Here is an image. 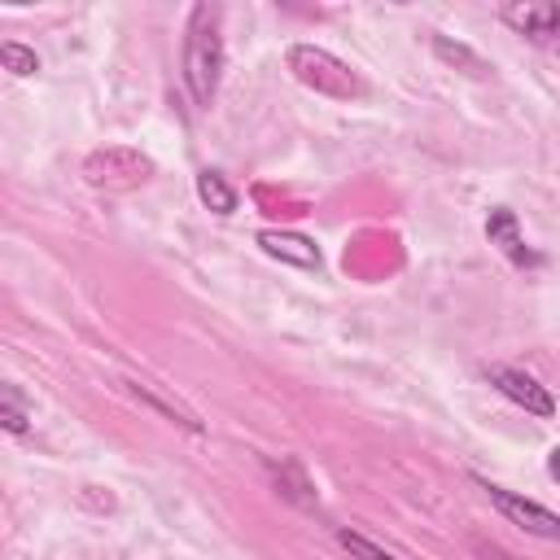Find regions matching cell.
I'll use <instances>...</instances> for the list:
<instances>
[{
  "label": "cell",
  "mask_w": 560,
  "mask_h": 560,
  "mask_svg": "<svg viewBox=\"0 0 560 560\" xmlns=\"http://www.w3.org/2000/svg\"><path fill=\"white\" fill-rule=\"evenodd\" d=\"M223 74V39H219V9L197 4L188 18V39H184V83L197 105H210L219 92Z\"/></svg>",
  "instance_id": "cell-1"
},
{
  "label": "cell",
  "mask_w": 560,
  "mask_h": 560,
  "mask_svg": "<svg viewBox=\"0 0 560 560\" xmlns=\"http://www.w3.org/2000/svg\"><path fill=\"white\" fill-rule=\"evenodd\" d=\"M289 70H293L298 83L315 88L319 96H332V101H354V96H363V79H359L341 57H332L328 48L293 44V48H289Z\"/></svg>",
  "instance_id": "cell-2"
},
{
  "label": "cell",
  "mask_w": 560,
  "mask_h": 560,
  "mask_svg": "<svg viewBox=\"0 0 560 560\" xmlns=\"http://www.w3.org/2000/svg\"><path fill=\"white\" fill-rule=\"evenodd\" d=\"M83 175L96 188H136L153 175V162L136 149H101L83 162Z\"/></svg>",
  "instance_id": "cell-3"
},
{
  "label": "cell",
  "mask_w": 560,
  "mask_h": 560,
  "mask_svg": "<svg viewBox=\"0 0 560 560\" xmlns=\"http://www.w3.org/2000/svg\"><path fill=\"white\" fill-rule=\"evenodd\" d=\"M481 490H486V499H490L512 525H521V529H529V534H538V538H560V516H556L551 508L529 503V499H521V494H512V490H503V486H490V481H481Z\"/></svg>",
  "instance_id": "cell-4"
},
{
  "label": "cell",
  "mask_w": 560,
  "mask_h": 560,
  "mask_svg": "<svg viewBox=\"0 0 560 560\" xmlns=\"http://www.w3.org/2000/svg\"><path fill=\"white\" fill-rule=\"evenodd\" d=\"M486 381L503 394V398H512V402H521L525 411H534V416H551L556 411V402H551V394H547V385H538L529 372H521V368H503V363H490L486 368Z\"/></svg>",
  "instance_id": "cell-5"
},
{
  "label": "cell",
  "mask_w": 560,
  "mask_h": 560,
  "mask_svg": "<svg viewBox=\"0 0 560 560\" xmlns=\"http://www.w3.org/2000/svg\"><path fill=\"white\" fill-rule=\"evenodd\" d=\"M499 18L529 39H551L560 31V4H551V0H512L499 9Z\"/></svg>",
  "instance_id": "cell-6"
},
{
  "label": "cell",
  "mask_w": 560,
  "mask_h": 560,
  "mask_svg": "<svg viewBox=\"0 0 560 560\" xmlns=\"http://www.w3.org/2000/svg\"><path fill=\"white\" fill-rule=\"evenodd\" d=\"M486 236H490V245H499V254H503L512 267H538V262H542V258L525 245V236H521V228H516V214H512L508 206H494V210H490Z\"/></svg>",
  "instance_id": "cell-7"
},
{
  "label": "cell",
  "mask_w": 560,
  "mask_h": 560,
  "mask_svg": "<svg viewBox=\"0 0 560 560\" xmlns=\"http://www.w3.org/2000/svg\"><path fill=\"white\" fill-rule=\"evenodd\" d=\"M258 245L262 254L289 262V267H302V271H319V249L315 241H306L302 232H280V228H262L258 232Z\"/></svg>",
  "instance_id": "cell-8"
},
{
  "label": "cell",
  "mask_w": 560,
  "mask_h": 560,
  "mask_svg": "<svg viewBox=\"0 0 560 560\" xmlns=\"http://www.w3.org/2000/svg\"><path fill=\"white\" fill-rule=\"evenodd\" d=\"M197 197H201L206 210H214V214H232V210H236V192H232V184H228L219 171H201V175H197Z\"/></svg>",
  "instance_id": "cell-9"
},
{
  "label": "cell",
  "mask_w": 560,
  "mask_h": 560,
  "mask_svg": "<svg viewBox=\"0 0 560 560\" xmlns=\"http://www.w3.org/2000/svg\"><path fill=\"white\" fill-rule=\"evenodd\" d=\"M127 389H131L136 398H149L153 407H162V411H166L171 420H179V424H184L188 433H201V420H197V416H192L188 407H179V402H166V398H158V394H153V385H144V381H127Z\"/></svg>",
  "instance_id": "cell-10"
},
{
  "label": "cell",
  "mask_w": 560,
  "mask_h": 560,
  "mask_svg": "<svg viewBox=\"0 0 560 560\" xmlns=\"http://www.w3.org/2000/svg\"><path fill=\"white\" fill-rule=\"evenodd\" d=\"M0 66H4L9 74L26 79V74L39 70V57H35V48H26V44H18V39H4V44H0Z\"/></svg>",
  "instance_id": "cell-11"
},
{
  "label": "cell",
  "mask_w": 560,
  "mask_h": 560,
  "mask_svg": "<svg viewBox=\"0 0 560 560\" xmlns=\"http://www.w3.org/2000/svg\"><path fill=\"white\" fill-rule=\"evenodd\" d=\"M433 52H438V57H446V61H464L472 74H481V70H486V66H481V57H472L464 44H451L446 35H438V39H433Z\"/></svg>",
  "instance_id": "cell-12"
},
{
  "label": "cell",
  "mask_w": 560,
  "mask_h": 560,
  "mask_svg": "<svg viewBox=\"0 0 560 560\" xmlns=\"http://www.w3.org/2000/svg\"><path fill=\"white\" fill-rule=\"evenodd\" d=\"M337 542H341L346 551H354L359 560H394L389 551H381V547H372V542H368L363 534H350V529H341V534H337Z\"/></svg>",
  "instance_id": "cell-13"
},
{
  "label": "cell",
  "mask_w": 560,
  "mask_h": 560,
  "mask_svg": "<svg viewBox=\"0 0 560 560\" xmlns=\"http://www.w3.org/2000/svg\"><path fill=\"white\" fill-rule=\"evenodd\" d=\"M0 429H4V433H26L31 420H26L18 407H4V402H0Z\"/></svg>",
  "instance_id": "cell-14"
}]
</instances>
